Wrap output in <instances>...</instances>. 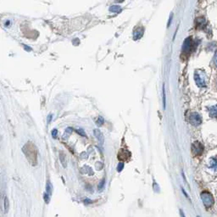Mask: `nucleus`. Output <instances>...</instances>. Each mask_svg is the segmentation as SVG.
Returning <instances> with one entry per match:
<instances>
[{"instance_id":"nucleus-1","label":"nucleus","mask_w":217,"mask_h":217,"mask_svg":"<svg viewBox=\"0 0 217 217\" xmlns=\"http://www.w3.org/2000/svg\"><path fill=\"white\" fill-rule=\"evenodd\" d=\"M194 79H195L196 84L199 87H206L207 77H206V74L203 70H198L195 71Z\"/></svg>"},{"instance_id":"nucleus-2","label":"nucleus","mask_w":217,"mask_h":217,"mask_svg":"<svg viewBox=\"0 0 217 217\" xmlns=\"http://www.w3.org/2000/svg\"><path fill=\"white\" fill-rule=\"evenodd\" d=\"M193 48V42L192 37H188L184 41V43L182 44V55H189L190 52Z\"/></svg>"},{"instance_id":"nucleus-3","label":"nucleus","mask_w":217,"mask_h":217,"mask_svg":"<svg viewBox=\"0 0 217 217\" xmlns=\"http://www.w3.org/2000/svg\"><path fill=\"white\" fill-rule=\"evenodd\" d=\"M201 198H202V201H203L204 204L207 208L210 207L214 204L213 197H212V195L209 192H203V193H201Z\"/></svg>"},{"instance_id":"nucleus-4","label":"nucleus","mask_w":217,"mask_h":217,"mask_svg":"<svg viewBox=\"0 0 217 217\" xmlns=\"http://www.w3.org/2000/svg\"><path fill=\"white\" fill-rule=\"evenodd\" d=\"M189 121L193 126H198L202 122V118L198 113H192L189 116Z\"/></svg>"},{"instance_id":"nucleus-5","label":"nucleus","mask_w":217,"mask_h":217,"mask_svg":"<svg viewBox=\"0 0 217 217\" xmlns=\"http://www.w3.org/2000/svg\"><path fill=\"white\" fill-rule=\"evenodd\" d=\"M203 146L200 144L198 142H195L193 144V152L196 155H200L203 153Z\"/></svg>"},{"instance_id":"nucleus-6","label":"nucleus","mask_w":217,"mask_h":217,"mask_svg":"<svg viewBox=\"0 0 217 217\" xmlns=\"http://www.w3.org/2000/svg\"><path fill=\"white\" fill-rule=\"evenodd\" d=\"M93 134H94L95 138L97 139V141H98L100 144H103V142H104V138H103V135L102 132H101L99 129H94V130H93Z\"/></svg>"},{"instance_id":"nucleus-7","label":"nucleus","mask_w":217,"mask_h":217,"mask_svg":"<svg viewBox=\"0 0 217 217\" xmlns=\"http://www.w3.org/2000/svg\"><path fill=\"white\" fill-rule=\"evenodd\" d=\"M195 22H196V26L198 28H203L206 25V21H205L204 17H203V16L196 18Z\"/></svg>"},{"instance_id":"nucleus-8","label":"nucleus","mask_w":217,"mask_h":217,"mask_svg":"<svg viewBox=\"0 0 217 217\" xmlns=\"http://www.w3.org/2000/svg\"><path fill=\"white\" fill-rule=\"evenodd\" d=\"M9 209V198L7 196L3 197V213L6 214L8 213Z\"/></svg>"},{"instance_id":"nucleus-9","label":"nucleus","mask_w":217,"mask_h":217,"mask_svg":"<svg viewBox=\"0 0 217 217\" xmlns=\"http://www.w3.org/2000/svg\"><path fill=\"white\" fill-rule=\"evenodd\" d=\"M210 115L211 117L217 118V104L210 107Z\"/></svg>"},{"instance_id":"nucleus-10","label":"nucleus","mask_w":217,"mask_h":217,"mask_svg":"<svg viewBox=\"0 0 217 217\" xmlns=\"http://www.w3.org/2000/svg\"><path fill=\"white\" fill-rule=\"evenodd\" d=\"M110 12H113V13H116V14H119L122 11V9L119 5H112L110 8Z\"/></svg>"},{"instance_id":"nucleus-11","label":"nucleus","mask_w":217,"mask_h":217,"mask_svg":"<svg viewBox=\"0 0 217 217\" xmlns=\"http://www.w3.org/2000/svg\"><path fill=\"white\" fill-rule=\"evenodd\" d=\"M46 193L49 194L50 196L52 195V193H53V186L49 181L47 182V185H46Z\"/></svg>"},{"instance_id":"nucleus-12","label":"nucleus","mask_w":217,"mask_h":217,"mask_svg":"<svg viewBox=\"0 0 217 217\" xmlns=\"http://www.w3.org/2000/svg\"><path fill=\"white\" fill-rule=\"evenodd\" d=\"M60 161H61V164H62L63 167L66 168V166H67L66 165V158H65V155L63 153L60 154Z\"/></svg>"},{"instance_id":"nucleus-13","label":"nucleus","mask_w":217,"mask_h":217,"mask_svg":"<svg viewBox=\"0 0 217 217\" xmlns=\"http://www.w3.org/2000/svg\"><path fill=\"white\" fill-rule=\"evenodd\" d=\"M163 106H164V110H166V87H165V84L163 85Z\"/></svg>"},{"instance_id":"nucleus-14","label":"nucleus","mask_w":217,"mask_h":217,"mask_svg":"<svg viewBox=\"0 0 217 217\" xmlns=\"http://www.w3.org/2000/svg\"><path fill=\"white\" fill-rule=\"evenodd\" d=\"M96 124L97 126H102L103 124V118L102 116H99L96 121Z\"/></svg>"},{"instance_id":"nucleus-15","label":"nucleus","mask_w":217,"mask_h":217,"mask_svg":"<svg viewBox=\"0 0 217 217\" xmlns=\"http://www.w3.org/2000/svg\"><path fill=\"white\" fill-rule=\"evenodd\" d=\"M50 198H51V196H50L49 194H48L47 193H44V200H45V203H46V204H48V203H49Z\"/></svg>"},{"instance_id":"nucleus-16","label":"nucleus","mask_w":217,"mask_h":217,"mask_svg":"<svg viewBox=\"0 0 217 217\" xmlns=\"http://www.w3.org/2000/svg\"><path fill=\"white\" fill-rule=\"evenodd\" d=\"M213 64L217 68V51L216 53H215V55H214V58H213Z\"/></svg>"},{"instance_id":"nucleus-17","label":"nucleus","mask_w":217,"mask_h":217,"mask_svg":"<svg viewBox=\"0 0 217 217\" xmlns=\"http://www.w3.org/2000/svg\"><path fill=\"white\" fill-rule=\"evenodd\" d=\"M57 134H58V131H57V129H54V130H53L52 131V136H53V138H57Z\"/></svg>"},{"instance_id":"nucleus-18","label":"nucleus","mask_w":217,"mask_h":217,"mask_svg":"<svg viewBox=\"0 0 217 217\" xmlns=\"http://www.w3.org/2000/svg\"><path fill=\"white\" fill-rule=\"evenodd\" d=\"M123 167H124V164L123 163H119V165H118V166H117V170H118V171H121V170L123 169Z\"/></svg>"},{"instance_id":"nucleus-19","label":"nucleus","mask_w":217,"mask_h":217,"mask_svg":"<svg viewBox=\"0 0 217 217\" xmlns=\"http://www.w3.org/2000/svg\"><path fill=\"white\" fill-rule=\"evenodd\" d=\"M76 131H77V132H79V133H80V134H81H81H82V135H83V136H84V137H85V136H86V133H85V132H84V131H83V130H81V129H77V130H76Z\"/></svg>"},{"instance_id":"nucleus-20","label":"nucleus","mask_w":217,"mask_h":217,"mask_svg":"<svg viewBox=\"0 0 217 217\" xmlns=\"http://www.w3.org/2000/svg\"><path fill=\"white\" fill-rule=\"evenodd\" d=\"M182 193H184V195L186 196V198H189V197H188V193H186V191H185V189H183L182 188Z\"/></svg>"},{"instance_id":"nucleus-21","label":"nucleus","mask_w":217,"mask_h":217,"mask_svg":"<svg viewBox=\"0 0 217 217\" xmlns=\"http://www.w3.org/2000/svg\"><path fill=\"white\" fill-rule=\"evenodd\" d=\"M172 18H173V14H171L170 15V19H169V21H168V24H167V26L169 27V25H170V23H171V20H172Z\"/></svg>"},{"instance_id":"nucleus-22","label":"nucleus","mask_w":217,"mask_h":217,"mask_svg":"<svg viewBox=\"0 0 217 217\" xmlns=\"http://www.w3.org/2000/svg\"><path fill=\"white\" fill-rule=\"evenodd\" d=\"M51 120H52V115H49V116H48V123L51 121Z\"/></svg>"},{"instance_id":"nucleus-23","label":"nucleus","mask_w":217,"mask_h":217,"mask_svg":"<svg viewBox=\"0 0 217 217\" xmlns=\"http://www.w3.org/2000/svg\"><path fill=\"white\" fill-rule=\"evenodd\" d=\"M93 201H91L90 199H85L84 200V203H92Z\"/></svg>"},{"instance_id":"nucleus-24","label":"nucleus","mask_w":217,"mask_h":217,"mask_svg":"<svg viewBox=\"0 0 217 217\" xmlns=\"http://www.w3.org/2000/svg\"><path fill=\"white\" fill-rule=\"evenodd\" d=\"M180 214H181L182 217H185V215H184V213L182 212V210H180Z\"/></svg>"},{"instance_id":"nucleus-25","label":"nucleus","mask_w":217,"mask_h":217,"mask_svg":"<svg viewBox=\"0 0 217 217\" xmlns=\"http://www.w3.org/2000/svg\"><path fill=\"white\" fill-rule=\"evenodd\" d=\"M116 2H118V3H121V2H123L124 0H116Z\"/></svg>"},{"instance_id":"nucleus-26","label":"nucleus","mask_w":217,"mask_h":217,"mask_svg":"<svg viewBox=\"0 0 217 217\" xmlns=\"http://www.w3.org/2000/svg\"><path fill=\"white\" fill-rule=\"evenodd\" d=\"M216 87H217V78H216Z\"/></svg>"},{"instance_id":"nucleus-27","label":"nucleus","mask_w":217,"mask_h":217,"mask_svg":"<svg viewBox=\"0 0 217 217\" xmlns=\"http://www.w3.org/2000/svg\"><path fill=\"white\" fill-rule=\"evenodd\" d=\"M197 217H199V216H197Z\"/></svg>"}]
</instances>
